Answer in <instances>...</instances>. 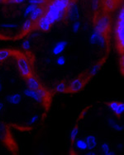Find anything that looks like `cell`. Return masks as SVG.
I'll return each instance as SVG.
<instances>
[{"label": "cell", "mask_w": 124, "mask_h": 155, "mask_svg": "<svg viewBox=\"0 0 124 155\" xmlns=\"http://www.w3.org/2000/svg\"><path fill=\"white\" fill-rule=\"evenodd\" d=\"M67 18H69L70 21H78V19L79 18V12L78 6L76 5V3L75 2L71 1L70 3V6L67 9L66 15Z\"/></svg>", "instance_id": "5b68a950"}, {"label": "cell", "mask_w": 124, "mask_h": 155, "mask_svg": "<svg viewBox=\"0 0 124 155\" xmlns=\"http://www.w3.org/2000/svg\"><path fill=\"white\" fill-rule=\"evenodd\" d=\"M36 7L37 6H36V5H34V4H29V5H28V6H27L24 10V13H23L24 17H26V18L28 17V16L31 14V12H32L34 9L36 8Z\"/></svg>", "instance_id": "cb8c5ba5"}, {"label": "cell", "mask_w": 124, "mask_h": 155, "mask_svg": "<svg viewBox=\"0 0 124 155\" xmlns=\"http://www.w3.org/2000/svg\"><path fill=\"white\" fill-rule=\"evenodd\" d=\"M80 27H81V23H80V21H74V22H73L72 30L75 33L79 32V29H80Z\"/></svg>", "instance_id": "484cf974"}, {"label": "cell", "mask_w": 124, "mask_h": 155, "mask_svg": "<svg viewBox=\"0 0 124 155\" xmlns=\"http://www.w3.org/2000/svg\"><path fill=\"white\" fill-rule=\"evenodd\" d=\"M44 13H45V9L43 8L42 7L37 6L32 12H31V14L29 15V17H30L29 19L35 22V21H37L42 16L44 15Z\"/></svg>", "instance_id": "7c38bea8"}, {"label": "cell", "mask_w": 124, "mask_h": 155, "mask_svg": "<svg viewBox=\"0 0 124 155\" xmlns=\"http://www.w3.org/2000/svg\"><path fill=\"white\" fill-rule=\"evenodd\" d=\"M36 22L37 27L42 31H50L52 26V24L50 22V21L45 15L42 16Z\"/></svg>", "instance_id": "ba28073f"}, {"label": "cell", "mask_w": 124, "mask_h": 155, "mask_svg": "<svg viewBox=\"0 0 124 155\" xmlns=\"http://www.w3.org/2000/svg\"><path fill=\"white\" fill-rule=\"evenodd\" d=\"M71 0H52L45 11L44 15L53 25L55 22L64 19Z\"/></svg>", "instance_id": "6da1fadb"}, {"label": "cell", "mask_w": 124, "mask_h": 155, "mask_svg": "<svg viewBox=\"0 0 124 155\" xmlns=\"http://www.w3.org/2000/svg\"><path fill=\"white\" fill-rule=\"evenodd\" d=\"M96 45H99L101 47H105L107 45V40L106 36L103 34H100L99 33L97 38V41H96Z\"/></svg>", "instance_id": "ac0fdd59"}, {"label": "cell", "mask_w": 124, "mask_h": 155, "mask_svg": "<svg viewBox=\"0 0 124 155\" xmlns=\"http://www.w3.org/2000/svg\"><path fill=\"white\" fill-rule=\"evenodd\" d=\"M17 66L22 77L27 78L32 75V69H31L29 61L25 57H18L17 60Z\"/></svg>", "instance_id": "277c9868"}, {"label": "cell", "mask_w": 124, "mask_h": 155, "mask_svg": "<svg viewBox=\"0 0 124 155\" xmlns=\"http://www.w3.org/2000/svg\"><path fill=\"white\" fill-rule=\"evenodd\" d=\"M65 62H66L65 58L63 55H61V54H60V56L58 57L57 60H56V64H57L59 66H64L65 64Z\"/></svg>", "instance_id": "f546056e"}, {"label": "cell", "mask_w": 124, "mask_h": 155, "mask_svg": "<svg viewBox=\"0 0 124 155\" xmlns=\"http://www.w3.org/2000/svg\"><path fill=\"white\" fill-rule=\"evenodd\" d=\"M0 1H6V0H0Z\"/></svg>", "instance_id": "f35d334b"}, {"label": "cell", "mask_w": 124, "mask_h": 155, "mask_svg": "<svg viewBox=\"0 0 124 155\" xmlns=\"http://www.w3.org/2000/svg\"><path fill=\"white\" fill-rule=\"evenodd\" d=\"M29 4H34L36 6H41L45 3V0H28Z\"/></svg>", "instance_id": "83f0119b"}, {"label": "cell", "mask_w": 124, "mask_h": 155, "mask_svg": "<svg viewBox=\"0 0 124 155\" xmlns=\"http://www.w3.org/2000/svg\"><path fill=\"white\" fill-rule=\"evenodd\" d=\"M33 26L34 21H32L30 19H27V20H25L24 22L22 25V30L24 32H27V31L32 30V28L33 27Z\"/></svg>", "instance_id": "e0dca14e"}, {"label": "cell", "mask_w": 124, "mask_h": 155, "mask_svg": "<svg viewBox=\"0 0 124 155\" xmlns=\"http://www.w3.org/2000/svg\"><path fill=\"white\" fill-rule=\"evenodd\" d=\"M86 154H88V155H95V154H97L95 152H93V151H91V150H89V151H88V152L86 153Z\"/></svg>", "instance_id": "8d00e7d4"}, {"label": "cell", "mask_w": 124, "mask_h": 155, "mask_svg": "<svg viewBox=\"0 0 124 155\" xmlns=\"http://www.w3.org/2000/svg\"><path fill=\"white\" fill-rule=\"evenodd\" d=\"M31 45H32V44H31V41L29 40H25L22 43V47L25 51H30Z\"/></svg>", "instance_id": "4316f807"}, {"label": "cell", "mask_w": 124, "mask_h": 155, "mask_svg": "<svg viewBox=\"0 0 124 155\" xmlns=\"http://www.w3.org/2000/svg\"><path fill=\"white\" fill-rule=\"evenodd\" d=\"M68 43L66 41H61L57 42L55 46L52 49V53L55 55H60L64 52V51L65 50Z\"/></svg>", "instance_id": "8fae6325"}, {"label": "cell", "mask_w": 124, "mask_h": 155, "mask_svg": "<svg viewBox=\"0 0 124 155\" xmlns=\"http://www.w3.org/2000/svg\"><path fill=\"white\" fill-rule=\"evenodd\" d=\"M12 52L9 50H1L0 51V62L6 60L8 58L11 56Z\"/></svg>", "instance_id": "d6986e66"}, {"label": "cell", "mask_w": 124, "mask_h": 155, "mask_svg": "<svg viewBox=\"0 0 124 155\" xmlns=\"http://www.w3.org/2000/svg\"><path fill=\"white\" fill-rule=\"evenodd\" d=\"M108 123H109V126L112 129H113L114 130H116V131L120 132L123 130V127H122L121 125H119L114 119L110 118V119H109V120H108Z\"/></svg>", "instance_id": "9a60e30c"}, {"label": "cell", "mask_w": 124, "mask_h": 155, "mask_svg": "<svg viewBox=\"0 0 124 155\" xmlns=\"http://www.w3.org/2000/svg\"><path fill=\"white\" fill-rule=\"evenodd\" d=\"M2 90H3V86H2L1 81H0V92H2Z\"/></svg>", "instance_id": "74e56055"}, {"label": "cell", "mask_w": 124, "mask_h": 155, "mask_svg": "<svg viewBox=\"0 0 124 155\" xmlns=\"http://www.w3.org/2000/svg\"><path fill=\"white\" fill-rule=\"evenodd\" d=\"M86 144H87V149L89 150H94L98 146L97 138L94 134H89L85 138Z\"/></svg>", "instance_id": "4fadbf2b"}, {"label": "cell", "mask_w": 124, "mask_h": 155, "mask_svg": "<svg viewBox=\"0 0 124 155\" xmlns=\"http://www.w3.org/2000/svg\"><path fill=\"white\" fill-rule=\"evenodd\" d=\"M55 91L57 92V93H63L65 92H66L67 91V85L65 83H64V82H61V83H59V84L55 86Z\"/></svg>", "instance_id": "ffe728a7"}, {"label": "cell", "mask_w": 124, "mask_h": 155, "mask_svg": "<svg viewBox=\"0 0 124 155\" xmlns=\"http://www.w3.org/2000/svg\"><path fill=\"white\" fill-rule=\"evenodd\" d=\"M71 1H73V0H71Z\"/></svg>", "instance_id": "ab89813d"}, {"label": "cell", "mask_w": 124, "mask_h": 155, "mask_svg": "<svg viewBox=\"0 0 124 155\" xmlns=\"http://www.w3.org/2000/svg\"><path fill=\"white\" fill-rule=\"evenodd\" d=\"M27 78V86L28 88L32 90H37L41 87V84L38 81V79L36 77H34L32 75H30L29 77L26 78Z\"/></svg>", "instance_id": "30bf717a"}, {"label": "cell", "mask_w": 124, "mask_h": 155, "mask_svg": "<svg viewBox=\"0 0 124 155\" xmlns=\"http://www.w3.org/2000/svg\"><path fill=\"white\" fill-rule=\"evenodd\" d=\"M116 154V153L114 151H112V150H109V152H107L106 153H104V155H114Z\"/></svg>", "instance_id": "d590c367"}, {"label": "cell", "mask_w": 124, "mask_h": 155, "mask_svg": "<svg viewBox=\"0 0 124 155\" xmlns=\"http://www.w3.org/2000/svg\"><path fill=\"white\" fill-rule=\"evenodd\" d=\"M109 108L112 110V112H114L116 116H121L124 112V104L122 102H118V101H111L109 103Z\"/></svg>", "instance_id": "9c48e42d"}, {"label": "cell", "mask_w": 124, "mask_h": 155, "mask_svg": "<svg viewBox=\"0 0 124 155\" xmlns=\"http://www.w3.org/2000/svg\"><path fill=\"white\" fill-rule=\"evenodd\" d=\"M78 134H79V127L78 126H75L74 127L73 130L70 132V140L72 142H75V140L77 139V136H78Z\"/></svg>", "instance_id": "603a6c76"}, {"label": "cell", "mask_w": 124, "mask_h": 155, "mask_svg": "<svg viewBox=\"0 0 124 155\" xmlns=\"http://www.w3.org/2000/svg\"><path fill=\"white\" fill-rule=\"evenodd\" d=\"M17 27H18V25L14 23H4L1 25V27L4 28V29H14Z\"/></svg>", "instance_id": "4dcf8cb0"}, {"label": "cell", "mask_w": 124, "mask_h": 155, "mask_svg": "<svg viewBox=\"0 0 124 155\" xmlns=\"http://www.w3.org/2000/svg\"><path fill=\"white\" fill-rule=\"evenodd\" d=\"M38 118H39V116H37V115H35V116H33L30 119L29 124H30V125H34V124H35V123H36V121H37V120H38Z\"/></svg>", "instance_id": "d6a6232c"}, {"label": "cell", "mask_w": 124, "mask_h": 155, "mask_svg": "<svg viewBox=\"0 0 124 155\" xmlns=\"http://www.w3.org/2000/svg\"><path fill=\"white\" fill-rule=\"evenodd\" d=\"M23 94H24L26 97H29V98L32 99L36 102H38V103H42L45 101V100L42 98V97L40 95L39 93H37V91L36 90H32L30 89V88H26V89L23 91Z\"/></svg>", "instance_id": "52a82bcc"}, {"label": "cell", "mask_w": 124, "mask_h": 155, "mask_svg": "<svg viewBox=\"0 0 124 155\" xmlns=\"http://www.w3.org/2000/svg\"><path fill=\"white\" fill-rule=\"evenodd\" d=\"M116 38L118 45L120 50H123L124 48V9L122 8L119 10L118 15V21L116 24Z\"/></svg>", "instance_id": "7a4b0ae2"}, {"label": "cell", "mask_w": 124, "mask_h": 155, "mask_svg": "<svg viewBox=\"0 0 124 155\" xmlns=\"http://www.w3.org/2000/svg\"><path fill=\"white\" fill-rule=\"evenodd\" d=\"M22 97L20 93H13L6 97L7 101L12 105H18L22 101Z\"/></svg>", "instance_id": "5bb4252c"}, {"label": "cell", "mask_w": 124, "mask_h": 155, "mask_svg": "<svg viewBox=\"0 0 124 155\" xmlns=\"http://www.w3.org/2000/svg\"><path fill=\"white\" fill-rule=\"evenodd\" d=\"M104 7L108 10H112L115 8V0H104Z\"/></svg>", "instance_id": "7402d4cb"}, {"label": "cell", "mask_w": 124, "mask_h": 155, "mask_svg": "<svg viewBox=\"0 0 124 155\" xmlns=\"http://www.w3.org/2000/svg\"><path fill=\"white\" fill-rule=\"evenodd\" d=\"M110 26V18L109 16L103 15L98 18L94 24V30L95 31L105 35L109 31Z\"/></svg>", "instance_id": "3957f363"}, {"label": "cell", "mask_w": 124, "mask_h": 155, "mask_svg": "<svg viewBox=\"0 0 124 155\" xmlns=\"http://www.w3.org/2000/svg\"><path fill=\"white\" fill-rule=\"evenodd\" d=\"M36 91H37V93H39L40 95L42 97V98L44 99V100L47 98V97H48V93H47L44 88H42V87H41L40 88H38Z\"/></svg>", "instance_id": "f1b7e54d"}, {"label": "cell", "mask_w": 124, "mask_h": 155, "mask_svg": "<svg viewBox=\"0 0 124 155\" xmlns=\"http://www.w3.org/2000/svg\"><path fill=\"white\" fill-rule=\"evenodd\" d=\"M100 149H101L102 153L104 154L107 152H109V150H111V148H110V145L108 143H101V145H100Z\"/></svg>", "instance_id": "d4e9b609"}, {"label": "cell", "mask_w": 124, "mask_h": 155, "mask_svg": "<svg viewBox=\"0 0 124 155\" xmlns=\"http://www.w3.org/2000/svg\"><path fill=\"white\" fill-rule=\"evenodd\" d=\"M99 7V0H92V8L94 10H97Z\"/></svg>", "instance_id": "1f68e13d"}, {"label": "cell", "mask_w": 124, "mask_h": 155, "mask_svg": "<svg viewBox=\"0 0 124 155\" xmlns=\"http://www.w3.org/2000/svg\"><path fill=\"white\" fill-rule=\"evenodd\" d=\"M75 144L76 149H79V151H85V150H87V144H86L85 140L78 139V140H75Z\"/></svg>", "instance_id": "2e32d148"}, {"label": "cell", "mask_w": 124, "mask_h": 155, "mask_svg": "<svg viewBox=\"0 0 124 155\" xmlns=\"http://www.w3.org/2000/svg\"><path fill=\"white\" fill-rule=\"evenodd\" d=\"M84 86H85V81L80 78H78L70 82L69 87H68V89L72 93H77L83 89Z\"/></svg>", "instance_id": "8992f818"}, {"label": "cell", "mask_w": 124, "mask_h": 155, "mask_svg": "<svg viewBox=\"0 0 124 155\" xmlns=\"http://www.w3.org/2000/svg\"><path fill=\"white\" fill-rule=\"evenodd\" d=\"M100 68H101V64H94V65L91 68L89 72V75L90 77H93L94 75H96L100 70Z\"/></svg>", "instance_id": "44dd1931"}, {"label": "cell", "mask_w": 124, "mask_h": 155, "mask_svg": "<svg viewBox=\"0 0 124 155\" xmlns=\"http://www.w3.org/2000/svg\"><path fill=\"white\" fill-rule=\"evenodd\" d=\"M3 108H4V103H3V101H0V114L2 113Z\"/></svg>", "instance_id": "e575fe53"}, {"label": "cell", "mask_w": 124, "mask_h": 155, "mask_svg": "<svg viewBox=\"0 0 124 155\" xmlns=\"http://www.w3.org/2000/svg\"><path fill=\"white\" fill-rule=\"evenodd\" d=\"M8 1L12 3H16V4H21V3H24L26 0H8Z\"/></svg>", "instance_id": "836d02e7"}]
</instances>
